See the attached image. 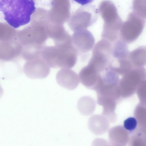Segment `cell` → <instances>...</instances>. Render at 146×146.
Masks as SVG:
<instances>
[{"mask_svg":"<svg viewBox=\"0 0 146 146\" xmlns=\"http://www.w3.org/2000/svg\"><path fill=\"white\" fill-rule=\"evenodd\" d=\"M3 94V89L0 86V98L2 97Z\"/></svg>","mask_w":146,"mask_h":146,"instance_id":"cell-18","label":"cell"},{"mask_svg":"<svg viewBox=\"0 0 146 146\" xmlns=\"http://www.w3.org/2000/svg\"><path fill=\"white\" fill-rule=\"evenodd\" d=\"M72 37V44L78 52L87 53L94 46L95 42L94 36L86 29L74 31Z\"/></svg>","mask_w":146,"mask_h":146,"instance_id":"cell-7","label":"cell"},{"mask_svg":"<svg viewBox=\"0 0 146 146\" xmlns=\"http://www.w3.org/2000/svg\"><path fill=\"white\" fill-rule=\"evenodd\" d=\"M95 104L94 100L88 96H83L78 100L77 107L79 112L82 115H88L94 111Z\"/></svg>","mask_w":146,"mask_h":146,"instance_id":"cell-15","label":"cell"},{"mask_svg":"<svg viewBox=\"0 0 146 146\" xmlns=\"http://www.w3.org/2000/svg\"><path fill=\"white\" fill-rule=\"evenodd\" d=\"M108 68L117 74L122 76L133 68L127 58L116 59L111 57L109 60Z\"/></svg>","mask_w":146,"mask_h":146,"instance_id":"cell-13","label":"cell"},{"mask_svg":"<svg viewBox=\"0 0 146 146\" xmlns=\"http://www.w3.org/2000/svg\"><path fill=\"white\" fill-rule=\"evenodd\" d=\"M24 68L25 73L29 78L42 79L48 75L50 68L40 57L27 61Z\"/></svg>","mask_w":146,"mask_h":146,"instance_id":"cell-6","label":"cell"},{"mask_svg":"<svg viewBox=\"0 0 146 146\" xmlns=\"http://www.w3.org/2000/svg\"><path fill=\"white\" fill-rule=\"evenodd\" d=\"M76 2L82 5H85L92 3L94 0H73Z\"/></svg>","mask_w":146,"mask_h":146,"instance_id":"cell-17","label":"cell"},{"mask_svg":"<svg viewBox=\"0 0 146 146\" xmlns=\"http://www.w3.org/2000/svg\"><path fill=\"white\" fill-rule=\"evenodd\" d=\"M56 78L60 86L69 90L75 89L80 82L78 75L70 68H62L57 73Z\"/></svg>","mask_w":146,"mask_h":146,"instance_id":"cell-9","label":"cell"},{"mask_svg":"<svg viewBox=\"0 0 146 146\" xmlns=\"http://www.w3.org/2000/svg\"><path fill=\"white\" fill-rule=\"evenodd\" d=\"M137 121L134 117H130L125 120L123 122L124 128L129 132H133L136 129Z\"/></svg>","mask_w":146,"mask_h":146,"instance_id":"cell-16","label":"cell"},{"mask_svg":"<svg viewBox=\"0 0 146 146\" xmlns=\"http://www.w3.org/2000/svg\"><path fill=\"white\" fill-rule=\"evenodd\" d=\"M35 9L34 0H0V11L7 22L15 29L29 23Z\"/></svg>","mask_w":146,"mask_h":146,"instance_id":"cell-1","label":"cell"},{"mask_svg":"<svg viewBox=\"0 0 146 146\" xmlns=\"http://www.w3.org/2000/svg\"><path fill=\"white\" fill-rule=\"evenodd\" d=\"M146 48L139 46L129 52L127 59L133 68L144 67L146 65Z\"/></svg>","mask_w":146,"mask_h":146,"instance_id":"cell-12","label":"cell"},{"mask_svg":"<svg viewBox=\"0 0 146 146\" xmlns=\"http://www.w3.org/2000/svg\"><path fill=\"white\" fill-rule=\"evenodd\" d=\"M146 71L144 67L133 68L123 75L119 80L120 92H133L140 83L146 80Z\"/></svg>","mask_w":146,"mask_h":146,"instance_id":"cell-5","label":"cell"},{"mask_svg":"<svg viewBox=\"0 0 146 146\" xmlns=\"http://www.w3.org/2000/svg\"><path fill=\"white\" fill-rule=\"evenodd\" d=\"M112 43L102 38L95 45L92 56L87 65L92 70L100 73L108 69L111 56Z\"/></svg>","mask_w":146,"mask_h":146,"instance_id":"cell-3","label":"cell"},{"mask_svg":"<svg viewBox=\"0 0 146 146\" xmlns=\"http://www.w3.org/2000/svg\"><path fill=\"white\" fill-rule=\"evenodd\" d=\"M47 31L48 38L53 40L55 45H67L72 44V36L63 27L59 26L47 27Z\"/></svg>","mask_w":146,"mask_h":146,"instance_id":"cell-10","label":"cell"},{"mask_svg":"<svg viewBox=\"0 0 146 146\" xmlns=\"http://www.w3.org/2000/svg\"><path fill=\"white\" fill-rule=\"evenodd\" d=\"M129 52L127 43L121 40L119 38L112 43V58L116 59H126Z\"/></svg>","mask_w":146,"mask_h":146,"instance_id":"cell-14","label":"cell"},{"mask_svg":"<svg viewBox=\"0 0 146 146\" xmlns=\"http://www.w3.org/2000/svg\"><path fill=\"white\" fill-rule=\"evenodd\" d=\"M109 126L108 119L103 116L95 115L89 119V129L96 135H101L105 133L108 129Z\"/></svg>","mask_w":146,"mask_h":146,"instance_id":"cell-11","label":"cell"},{"mask_svg":"<svg viewBox=\"0 0 146 146\" xmlns=\"http://www.w3.org/2000/svg\"><path fill=\"white\" fill-rule=\"evenodd\" d=\"M22 46L17 38L0 41V59L9 60L21 54Z\"/></svg>","mask_w":146,"mask_h":146,"instance_id":"cell-8","label":"cell"},{"mask_svg":"<svg viewBox=\"0 0 146 146\" xmlns=\"http://www.w3.org/2000/svg\"><path fill=\"white\" fill-rule=\"evenodd\" d=\"M16 37L22 46L45 45L48 38L46 27L38 25L25 28L17 33Z\"/></svg>","mask_w":146,"mask_h":146,"instance_id":"cell-4","label":"cell"},{"mask_svg":"<svg viewBox=\"0 0 146 146\" xmlns=\"http://www.w3.org/2000/svg\"><path fill=\"white\" fill-rule=\"evenodd\" d=\"M78 52L72 44L43 47L41 57L50 68H71L76 63Z\"/></svg>","mask_w":146,"mask_h":146,"instance_id":"cell-2","label":"cell"}]
</instances>
